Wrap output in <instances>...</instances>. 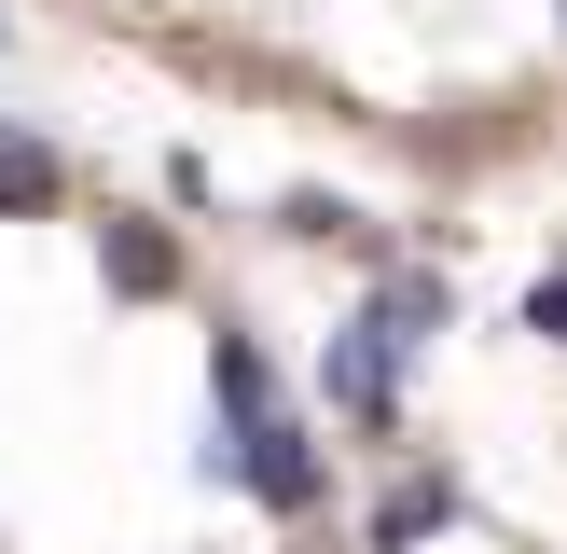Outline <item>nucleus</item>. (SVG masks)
Wrapping results in <instances>:
<instances>
[{
	"label": "nucleus",
	"mask_w": 567,
	"mask_h": 554,
	"mask_svg": "<svg viewBox=\"0 0 567 554\" xmlns=\"http://www.w3.org/2000/svg\"><path fill=\"white\" fill-rule=\"evenodd\" d=\"M236 485L277 499V513H305V499H319V458H305L291 416H249V430H236Z\"/></svg>",
	"instance_id": "f03ea898"
},
{
	"label": "nucleus",
	"mask_w": 567,
	"mask_h": 554,
	"mask_svg": "<svg viewBox=\"0 0 567 554\" xmlns=\"http://www.w3.org/2000/svg\"><path fill=\"white\" fill-rule=\"evenodd\" d=\"M332 402L347 416H402V332H388V305L360 332H332Z\"/></svg>",
	"instance_id": "f257e3e1"
},
{
	"label": "nucleus",
	"mask_w": 567,
	"mask_h": 554,
	"mask_svg": "<svg viewBox=\"0 0 567 554\" xmlns=\"http://www.w3.org/2000/svg\"><path fill=\"white\" fill-rule=\"evenodd\" d=\"M221 416H236V430L264 416V347H249V332H221Z\"/></svg>",
	"instance_id": "423d86ee"
},
{
	"label": "nucleus",
	"mask_w": 567,
	"mask_h": 554,
	"mask_svg": "<svg viewBox=\"0 0 567 554\" xmlns=\"http://www.w3.org/2000/svg\"><path fill=\"white\" fill-rule=\"evenodd\" d=\"M97 277H111V291H125V305H153L166 277H181V249H166L153 222H111V236H97Z\"/></svg>",
	"instance_id": "7ed1b4c3"
},
{
	"label": "nucleus",
	"mask_w": 567,
	"mask_h": 554,
	"mask_svg": "<svg viewBox=\"0 0 567 554\" xmlns=\"http://www.w3.org/2000/svg\"><path fill=\"white\" fill-rule=\"evenodd\" d=\"M0 208H55V138L0 125Z\"/></svg>",
	"instance_id": "20e7f679"
},
{
	"label": "nucleus",
	"mask_w": 567,
	"mask_h": 554,
	"mask_svg": "<svg viewBox=\"0 0 567 554\" xmlns=\"http://www.w3.org/2000/svg\"><path fill=\"white\" fill-rule=\"evenodd\" d=\"M443 513H457V485H430V471H415L402 499H374V554H402V541H430Z\"/></svg>",
	"instance_id": "39448f33"
}]
</instances>
